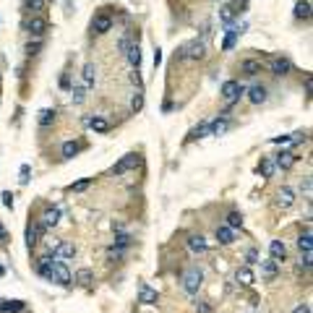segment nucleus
<instances>
[{"label":"nucleus","instance_id":"37","mask_svg":"<svg viewBox=\"0 0 313 313\" xmlns=\"http://www.w3.org/2000/svg\"><path fill=\"white\" fill-rule=\"evenodd\" d=\"M274 170H277V167H274V162H272V159H264V162L259 164V172L264 175V178H272Z\"/></svg>","mask_w":313,"mask_h":313},{"label":"nucleus","instance_id":"23","mask_svg":"<svg viewBox=\"0 0 313 313\" xmlns=\"http://www.w3.org/2000/svg\"><path fill=\"white\" fill-rule=\"evenodd\" d=\"M295 18L298 21H311V3L308 0H298L295 3Z\"/></svg>","mask_w":313,"mask_h":313},{"label":"nucleus","instance_id":"38","mask_svg":"<svg viewBox=\"0 0 313 313\" xmlns=\"http://www.w3.org/2000/svg\"><path fill=\"white\" fill-rule=\"evenodd\" d=\"M128 245H131V235H128V233L115 235V245L113 248H120V251H123V248H128Z\"/></svg>","mask_w":313,"mask_h":313},{"label":"nucleus","instance_id":"45","mask_svg":"<svg viewBox=\"0 0 313 313\" xmlns=\"http://www.w3.org/2000/svg\"><path fill=\"white\" fill-rule=\"evenodd\" d=\"M0 198H3V206L5 209H13V193L11 191H3V196H0Z\"/></svg>","mask_w":313,"mask_h":313},{"label":"nucleus","instance_id":"30","mask_svg":"<svg viewBox=\"0 0 313 313\" xmlns=\"http://www.w3.org/2000/svg\"><path fill=\"white\" fill-rule=\"evenodd\" d=\"M55 115H58L55 110L44 107V110H39V117H37V120H39V125H42V128H47L50 123H55Z\"/></svg>","mask_w":313,"mask_h":313},{"label":"nucleus","instance_id":"51","mask_svg":"<svg viewBox=\"0 0 313 313\" xmlns=\"http://www.w3.org/2000/svg\"><path fill=\"white\" fill-rule=\"evenodd\" d=\"M131 81H133V84L141 89V76H139V71H136V73H131Z\"/></svg>","mask_w":313,"mask_h":313},{"label":"nucleus","instance_id":"14","mask_svg":"<svg viewBox=\"0 0 313 313\" xmlns=\"http://www.w3.org/2000/svg\"><path fill=\"white\" fill-rule=\"evenodd\" d=\"M235 279H237V284H243V287H251V284L256 282L251 266H237V269H235Z\"/></svg>","mask_w":313,"mask_h":313},{"label":"nucleus","instance_id":"50","mask_svg":"<svg viewBox=\"0 0 313 313\" xmlns=\"http://www.w3.org/2000/svg\"><path fill=\"white\" fill-rule=\"evenodd\" d=\"M292 313H311V306H308V303H300V306L292 311Z\"/></svg>","mask_w":313,"mask_h":313},{"label":"nucleus","instance_id":"47","mask_svg":"<svg viewBox=\"0 0 313 313\" xmlns=\"http://www.w3.org/2000/svg\"><path fill=\"white\" fill-rule=\"evenodd\" d=\"M128 47H131V39H128V37H123V39L117 42V50H120V52H128Z\"/></svg>","mask_w":313,"mask_h":313},{"label":"nucleus","instance_id":"36","mask_svg":"<svg viewBox=\"0 0 313 313\" xmlns=\"http://www.w3.org/2000/svg\"><path fill=\"white\" fill-rule=\"evenodd\" d=\"M71 99H73V105H81L86 99V89L84 86H73L71 89Z\"/></svg>","mask_w":313,"mask_h":313},{"label":"nucleus","instance_id":"1","mask_svg":"<svg viewBox=\"0 0 313 313\" xmlns=\"http://www.w3.org/2000/svg\"><path fill=\"white\" fill-rule=\"evenodd\" d=\"M201 282H204V272H201L198 266H188V269L183 272V290H186L188 295H196L201 290Z\"/></svg>","mask_w":313,"mask_h":313},{"label":"nucleus","instance_id":"16","mask_svg":"<svg viewBox=\"0 0 313 313\" xmlns=\"http://www.w3.org/2000/svg\"><path fill=\"white\" fill-rule=\"evenodd\" d=\"M73 256H76V245L71 240H60L55 248V259H73Z\"/></svg>","mask_w":313,"mask_h":313},{"label":"nucleus","instance_id":"53","mask_svg":"<svg viewBox=\"0 0 313 313\" xmlns=\"http://www.w3.org/2000/svg\"><path fill=\"white\" fill-rule=\"evenodd\" d=\"M0 243H8V233H5L3 225H0Z\"/></svg>","mask_w":313,"mask_h":313},{"label":"nucleus","instance_id":"27","mask_svg":"<svg viewBox=\"0 0 313 313\" xmlns=\"http://www.w3.org/2000/svg\"><path fill=\"white\" fill-rule=\"evenodd\" d=\"M240 71L245 73V76H259V73H261V63L259 60H243Z\"/></svg>","mask_w":313,"mask_h":313},{"label":"nucleus","instance_id":"48","mask_svg":"<svg viewBox=\"0 0 313 313\" xmlns=\"http://www.w3.org/2000/svg\"><path fill=\"white\" fill-rule=\"evenodd\" d=\"M303 89H306V94H311V89H313V76L311 73L306 76V81H303Z\"/></svg>","mask_w":313,"mask_h":313},{"label":"nucleus","instance_id":"17","mask_svg":"<svg viewBox=\"0 0 313 313\" xmlns=\"http://www.w3.org/2000/svg\"><path fill=\"white\" fill-rule=\"evenodd\" d=\"M84 123H86L94 133H107V131H110V123L105 120V117H97V115H94V117H84Z\"/></svg>","mask_w":313,"mask_h":313},{"label":"nucleus","instance_id":"54","mask_svg":"<svg viewBox=\"0 0 313 313\" xmlns=\"http://www.w3.org/2000/svg\"><path fill=\"white\" fill-rule=\"evenodd\" d=\"M162 63V50H154V66H159Z\"/></svg>","mask_w":313,"mask_h":313},{"label":"nucleus","instance_id":"34","mask_svg":"<svg viewBox=\"0 0 313 313\" xmlns=\"http://www.w3.org/2000/svg\"><path fill=\"white\" fill-rule=\"evenodd\" d=\"M44 5H47V0H26V11L34 16H39L44 11Z\"/></svg>","mask_w":313,"mask_h":313},{"label":"nucleus","instance_id":"3","mask_svg":"<svg viewBox=\"0 0 313 313\" xmlns=\"http://www.w3.org/2000/svg\"><path fill=\"white\" fill-rule=\"evenodd\" d=\"M71 272H68V266H66V261H58L55 259V266H52V279L50 282H58V284H63V287H68L71 284Z\"/></svg>","mask_w":313,"mask_h":313},{"label":"nucleus","instance_id":"33","mask_svg":"<svg viewBox=\"0 0 313 313\" xmlns=\"http://www.w3.org/2000/svg\"><path fill=\"white\" fill-rule=\"evenodd\" d=\"M225 227H230V230L243 227V214H240V211H230V214H227V225H225Z\"/></svg>","mask_w":313,"mask_h":313},{"label":"nucleus","instance_id":"20","mask_svg":"<svg viewBox=\"0 0 313 313\" xmlns=\"http://www.w3.org/2000/svg\"><path fill=\"white\" fill-rule=\"evenodd\" d=\"M248 99H251L253 105H264L266 102V86H261V84L251 86L248 89Z\"/></svg>","mask_w":313,"mask_h":313},{"label":"nucleus","instance_id":"44","mask_svg":"<svg viewBox=\"0 0 313 313\" xmlns=\"http://www.w3.org/2000/svg\"><path fill=\"white\" fill-rule=\"evenodd\" d=\"M39 50H42V42H39V39L26 44V55H39Z\"/></svg>","mask_w":313,"mask_h":313},{"label":"nucleus","instance_id":"19","mask_svg":"<svg viewBox=\"0 0 313 313\" xmlns=\"http://www.w3.org/2000/svg\"><path fill=\"white\" fill-rule=\"evenodd\" d=\"M269 253H272V261H284V256H287V248H284L282 240H272L269 243Z\"/></svg>","mask_w":313,"mask_h":313},{"label":"nucleus","instance_id":"11","mask_svg":"<svg viewBox=\"0 0 313 313\" xmlns=\"http://www.w3.org/2000/svg\"><path fill=\"white\" fill-rule=\"evenodd\" d=\"M269 71L274 73V76H287V73L292 71V63L287 58H274L269 63Z\"/></svg>","mask_w":313,"mask_h":313},{"label":"nucleus","instance_id":"9","mask_svg":"<svg viewBox=\"0 0 313 313\" xmlns=\"http://www.w3.org/2000/svg\"><path fill=\"white\" fill-rule=\"evenodd\" d=\"M240 94H245V89L237 84V81H225V84H222V97L230 99V102H235Z\"/></svg>","mask_w":313,"mask_h":313},{"label":"nucleus","instance_id":"12","mask_svg":"<svg viewBox=\"0 0 313 313\" xmlns=\"http://www.w3.org/2000/svg\"><path fill=\"white\" fill-rule=\"evenodd\" d=\"M292 204H295V191L287 188V186L279 188V193H277V206L279 209H290Z\"/></svg>","mask_w":313,"mask_h":313},{"label":"nucleus","instance_id":"15","mask_svg":"<svg viewBox=\"0 0 313 313\" xmlns=\"http://www.w3.org/2000/svg\"><path fill=\"white\" fill-rule=\"evenodd\" d=\"M277 274H279V264L277 261H261V277L266 279V282H274L277 279Z\"/></svg>","mask_w":313,"mask_h":313},{"label":"nucleus","instance_id":"4","mask_svg":"<svg viewBox=\"0 0 313 313\" xmlns=\"http://www.w3.org/2000/svg\"><path fill=\"white\" fill-rule=\"evenodd\" d=\"M110 29H113V18H110L107 13H97L94 18H91V34L102 37V34H107Z\"/></svg>","mask_w":313,"mask_h":313},{"label":"nucleus","instance_id":"5","mask_svg":"<svg viewBox=\"0 0 313 313\" xmlns=\"http://www.w3.org/2000/svg\"><path fill=\"white\" fill-rule=\"evenodd\" d=\"M52 266H55V256H39L37 259V264H34V272L39 274V277H44V279H52Z\"/></svg>","mask_w":313,"mask_h":313},{"label":"nucleus","instance_id":"8","mask_svg":"<svg viewBox=\"0 0 313 313\" xmlns=\"http://www.w3.org/2000/svg\"><path fill=\"white\" fill-rule=\"evenodd\" d=\"M42 233H44V230H42L39 222H29V225H26V248H29V251H32L37 243H39V235Z\"/></svg>","mask_w":313,"mask_h":313},{"label":"nucleus","instance_id":"56","mask_svg":"<svg viewBox=\"0 0 313 313\" xmlns=\"http://www.w3.org/2000/svg\"><path fill=\"white\" fill-rule=\"evenodd\" d=\"M245 313H259V311H256V308H251V311H245Z\"/></svg>","mask_w":313,"mask_h":313},{"label":"nucleus","instance_id":"6","mask_svg":"<svg viewBox=\"0 0 313 313\" xmlns=\"http://www.w3.org/2000/svg\"><path fill=\"white\" fill-rule=\"evenodd\" d=\"M139 164H141V156H139V154H125L123 159L113 167V175H123V172H128V170L139 167Z\"/></svg>","mask_w":313,"mask_h":313},{"label":"nucleus","instance_id":"10","mask_svg":"<svg viewBox=\"0 0 313 313\" xmlns=\"http://www.w3.org/2000/svg\"><path fill=\"white\" fill-rule=\"evenodd\" d=\"M60 222V209L58 206H50V209H44V214H42V230H52L55 225Z\"/></svg>","mask_w":313,"mask_h":313},{"label":"nucleus","instance_id":"22","mask_svg":"<svg viewBox=\"0 0 313 313\" xmlns=\"http://www.w3.org/2000/svg\"><path fill=\"white\" fill-rule=\"evenodd\" d=\"M298 162V156L292 154V152H282L279 156H277V162H274V167H282V170H290L292 164Z\"/></svg>","mask_w":313,"mask_h":313},{"label":"nucleus","instance_id":"40","mask_svg":"<svg viewBox=\"0 0 313 313\" xmlns=\"http://www.w3.org/2000/svg\"><path fill=\"white\" fill-rule=\"evenodd\" d=\"M204 136H209V123H201L198 128L191 131V139H204Z\"/></svg>","mask_w":313,"mask_h":313},{"label":"nucleus","instance_id":"7","mask_svg":"<svg viewBox=\"0 0 313 313\" xmlns=\"http://www.w3.org/2000/svg\"><path fill=\"white\" fill-rule=\"evenodd\" d=\"M26 32H29L32 37H37V39H39V37L47 32V21H44L42 16H32L29 21H26Z\"/></svg>","mask_w":313,"mask_h":313},{"label":"nucleus","instance_id":"35","mask_svg":"<svg viewBox=\"0 0 313 313\" xmlns=\"http://www.w3.org/2000/svg\"><path fill=\"white\" fill-rule=\"evenodd\" d=\"M94 78H97V68H94V63H86L84 66V84L91 86L94 84Z\"/></svg>","mask_w":313,"mask_h":313},{"label":"nucleus","instance_id":"2","mask_svg":"<svg viewBox=\"0 0 313 313\" xmlns=\"http://www.w3.org/2000/svg\"><path fill=\"white\" fill-rule=\"evenodd\" d=\"M183 47V60H201L206 55V44L204 42H198V39H193V42H188V44H180Z\"/></svg>","mask_w":313,"mask_h":313},{"label":"nucleus","instance_id":"43","mask_svg":"<svg viewBox=\"0 0 313 313\" xmlns=\"http://www.w3.org/2000/svg\"><path fill=\"white\" fill-rule=\"evenodd\" d=\"M141 107H144V94H141V91H136L133 99H131V110H133V113H139Z\"/></svg>","mask_w":313,"mask_h":313},{"label":"nucleus","instance_id":"42","mask_svg":"<svg viewBox=\"0 0 313 313\" xmlns=\"http://www.w3.org/2000/svg\"><path fill=\"white\" fill-rule=\"evenodd\" d=\"M29 175H32V167L29 164H21V170H18V183L26 186V183H29Z\"/></svg>","mask_w":313,"mask_h":313},{"label":"nucleus","instance_id":"46","mask_svg":"<svg viewBox=\"0 0 313 313\" xmlns=\"http://www.w3.org/2000/svg\"><path fill=\"white\" fill-rule=\"evenodd\" d=\"M245 261H248V266H251V264H259V251H256V248H251V251L245 253Z\"/></svg>","mask_w":313,"mask_h":313},{"label":"nucleus","instance_id":"28","mask_svg":"<svg viewBox=\"0 0 313 313\" xmlns=\"http://www.w3.org/2000/svg\"><path fill=\"white\" fill-rule=\"evenodd\" d=\"M125 58H128V63L139 71V66H141V50H139V44H131L128 47V52H125Z\"/></svg>","mask_w":313,"mask_h":313},{"label":"nucleus","instance_id":"49","mask_svg":"<svg viewBox=\"0 0 313 313\" xmlns=\"http://www.w3.org/2000/svg\"><path fill=\"white\" fill-rule=\"evenodd\" d=\"M292 141V136H274L272 144H290Z\"/></svg>","mask_w":313,"mask_h":313},{"label":"nucleus","instance_id":"29","mask_svg":"<svg viewBox=\"0 0 313 313\" xmlns=\"http://www.w3.org/2000/svg\"><path fill=\"white\" fill-rule=\"evenodd\" d=\"M237 26H227V37H225V42H222V50H233L235 47V39H237Z\"/></svg>","mask_w":313,"mask_h":313},{"label":"nucleus","instance_id":"13","mask_svg":"<svg viewBox=\"0 0 313 313\" xmlns=\"http://www.w3.org/2000/svg\"><path fill=\"white\" fill-rule=\"evenodd\" d=\"M156 300H159V292L152 290L149 284H141L139 287V303H144V306H154Z\"/></svg>","mask_w":313,"mask_h":313},{"label":"nucleus","instance_id":"32","mask_svg":"<svg viewBox=\"0 0 313 313\" xmlns=\"http://www.w3.org/2000/svg\"><path fill=\"white\" fill-rule=\"evenodd\" d=\"M227 128H230V123L225 120V117H222V120H219V117H217V120L209 125V136H222V133L227 131Z\"/></svg>","mask_w":313,"mask_h":313},{"label":"nucleus","instance_id":"24","mask_svg":"<svg viewBox=\"0 0 313 313\" xmlns=\"http://www.w3.org/2000/svg\"><path fill=\"white\" fill-rule=\"evenodd\" d=\"M217 240H219V245H233L235 243V233L230 227H217Z\"/></svg>","mask_w":313,"mask_h":313},{"label":"nucleus","instance_id":"25","mask_svg":"<svg viewBox=\"0 0 313 313\" xmlns=\"http://www.w3.org/2000/svg\"><path fill=\"white\" fill-rule=\"evenodd\" d=\"M81 149H84V144H78V141H66L60 146V154L66 156V159H71V156H76Z\"/></svg>","mask_w":313,"mask_h":313},{"label":"nucleus","instance_id":"31","mask_svg":"<svg viewBox=\"0 0 313 313\" xmlns=\"http://www.w3.org/2000/svg\"><path fill=\"white\" fill-rule=\"evenodd\" d=\"M76 282L81 284V287H89V284L94 282V274H91V269H78L76 272Z\"/></svg>","mask_w":313,"mask_h":313},{"label":"nucleus","instance_id":"21","mask_svg":"<svg viewBox=\"0 0 313 313\" xmlns=\"http://www.w3.org/2000/svg\"><path fill=\"white\" fill-rule=\"evenodd\" d=\"M188 248H191L193 253H204L206 248H209V243H206L204 235H191V237H188Z\"/></svg>","mask_w":313,"mask_h":313},{"label":"nucleus","instance_id":"41","mask_svg":"<svg viewBox=\"0 0 313 313\" xmlns=\"http://www.w3.org/2000/svg\"><path fill=\"white\" fill-rule=\"evenodd\" d=\"M91 186V178H84V180H78V183H73V186L68 188L71 193H81V191H86Z\"/></svg>","mask_w":313,"mask_h":313},{"label":"nucleus","instance_id":"18","mask_svg":"<svg viewBox=\"0 0 313 313\" xmlns=\"http://www.w3.org/2000/svg\"><path fill=\"white\" fill-rule=\"evenodd\" d=\"M26 306H24V300H5V298H0V313H21Z\"/></svg>","mask_w":313,"mask_h":313},{"label":"nucleus","instance_id":"55","mask_svg":"<svg viewBox=\"0 0 313 313\" xmlns=\"http://www.w3.org/2000/svg\"><path fill=\"white\" fill-rule=\"evenodd\" d=\"M3 274H5V269H3V264H0V277H3Z\"/></svg>","mask_w":313,"mask_h":313},{"label":"nucleus","instance_id":"39","mask_svg":"<svg viewBox=\"0 0 313 313\" xmlns=\"http://www.w3.org/2000/svg\"><path fill=\"white\" fill-rule=\"evenodd\" d=\"M219 18H222L225 24H230L235 18V8L233 5H222V11H219Z\"/></svg>","mask_w":313,"mask_h":313},{"label":"nucleus","instance_id":"52","mask_svg":"<svg viewBox=\"0 0 313 313\" xmlns=\"http://www.w3.org/2000/svg\"><path fill=\"white\" fill-rule=\"evenodd\" d=\"M196 311H198V313H211V308L206 306V303H198V306H196Z\"/></svg>","mask_w":313,"mask_h":313},{"label":"nucleus","instance_id":"26","mask_svg":"<svg viewBox=\"0 0 313 313\" xmlns=\"http://www.w3.org/2000/svg\"><path fill=\"white\" fill-rule=\"evenodd\" d=\"M311 245H313V235H311V230L306 227L300 233V237H298V248H300V253H311Z\"/></svg>","mask_w":313,"mask_h":313}]
</instances>
